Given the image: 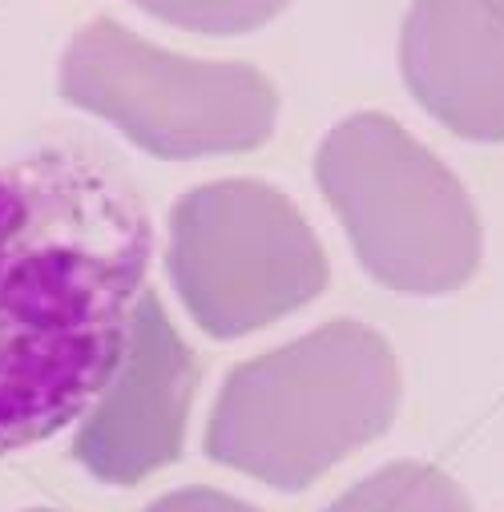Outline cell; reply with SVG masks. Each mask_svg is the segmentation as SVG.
Segmentation results:
<instances>
[{
  "label": "cell",
  "mask_w": 504,
  "mask_h": 512,
  "mask_svg": "<svg viewBox=\"0 0 504 512\" xmlns=\"http://www.w3.org/2000/svg\"><path fill=\"white\" fill-rule=\"evenodd\" d=\"M154 259L121 158L53 134L0 162V456L53 440L105 392Z\"/></svg>",
  "instance_id": "6da1fadb"
},
{
  "label": "cell",
  "mask_w": 504,
  "mask_h": 512,
  "mask_svg": "<svg viewBox=\"0 0 504 512\" xmlns=\"http://www.w3.org/2000/svg\"><path fill=\"white\" fill-rule=\"evenodd\" d=\"M396 408L400 367L388 339L335 319L226 375L206 424V456L279 492H303L380 440Z\"/></svg>",
  "instance_id": "7a4b0ae2"
},
{
  "label": "cell",
  "mask_w": 504,
  "mask_h": 512,
  "mask_svg": "<svg viewBox=\"0 0 504 512\" xmlns=\"http://www.w3.org/2000/svg\"><path fill=\"white\" fill-rule=\"evenodd\" d=\"M315 178L371 279L400 295L460 291L480 267V218L460 178L400 121L355 113L319 150Z\"/></svg>",
  "instance_id": "3957f363"
},
{
  "label": "cell",
  "mask_w": 504,
  "mask_h": 512,
  "mask_svg": "<svg viewBox=\"0 0 504 512\" xmlns=\"http://www.w3.org/2000/svg\"><path fill=\"white\" fill-rule=\"evenodd\" d=\"M61 93L109 117L125 138L158 158L263 146L279 113L263 73L174 57L130 37L109 17L77 33L61 65Z\"/></svg>",
  "instance_id": "277c9868"
},
{
  "label": "cell",
  "mask_w": 504,
  "mask_h": 512,
  "mask_svg": "<svg viewBox=\"0 0 504 512\" xmlns=\"http://www.w3.org/2000/svg\"><path fill=\"white\" fill-rule=\"evenodd\" d=\"M170 254H234L170 271L186 311L214 339L267 327L327 287V259L311 226L263 182L190 190L174 206Z\"/></svg>",
  "instance_id": "5b68a950"
},
{
  "label": "cell",
  "mask_w": 504,
  "mask_h": 512,
  "mask_svg": "<svg viewBox=\"0 0 504 512\" xmlns=\"http://www.w3.org/2000/svg\"><path fill=\"white\" fill-rule=\"evenodd\" d=\"M194 392L198 359L178 339L158 295L142 291L130 347L73 436L77 464L105 484H138L174 464L186 444Z\"/></svg>",
  "instance_id": "8992f818"
},
{
  "label": "cell",
  "mask_w": 504,
  "mask_h": 512,
  "mask_svg": "<svg viewBox=\"0 0 504 512\" xmlns=\"http://www.w3.org/2000/svg\"><path fill=\"white\" fill-rule=\"evenodd\" d=\"M416 101L468 142H504V0H416L400 37Z\"/></svg>",
  "instance_id": "52a82bcc"
},
{
  "label": "cell",
  "mask_w": 504,
  "mask_h": 512,
  "mask_svg": "<svg viewBox=\"0 0 504 512\" xmlns=\"http://www.w3.org/2000/svg\"><path fill=\"white\" fill-rule=\"evenodd\" d=\"M323 512H472V500L448 472L420 460H396L351 484Z\"/></svg>",
  "instance_id": "ba28073f"
},
{
  "label": "cell",
  "mask_w": 504,
  "mask_h": 512,
  "mask_svg": "<svg viewBox=\"0 0 504 512\" xmlns=\"http://www.w3.org/2000/svg\"><path fill=\"white\" fill-rule=\"evenodd\" d=\"M142 512H263L255 504H246L238 496H226L218 488L194 484V488H174L166 496H158L154 504H146Z\"/></svg>",
  "instance_id": "9c48e42d"
},
{
  "label": "cell",
  "mask_w": 504,
  "mask_h": 512,
  "mask_svg": "<svg viewBox=\"0 0 504 512\" xmlns=\"http://www.w3.org/2000/svg\"><path fill=\"white\" fill-rule=\"evenodd\" d=\"M29 512H53V508H29Z\"/></svg>",
  "instance_id": "30bf717a"
}]
</instances>
